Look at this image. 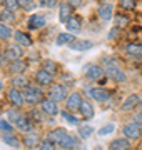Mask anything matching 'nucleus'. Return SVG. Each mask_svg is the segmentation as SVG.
Listing matches in <instances>:
<instances>
[{
    "instance_id": "1",
    "label": "nucleus",
    "mask_w": 142,
    "mask_h": 150,
    "mask_svg": "<svg viewBox=\"0 0 142 150\" xmlns=\"http://www.w3.org/2000/svg\"><path fill=\"white\" fill-rule=\"evenodd\" d=\"M23 92V97H25V103H30V105H37V103H42L44 102V93L40 88L33 85H28Z\"/></svg>"
},
{
    "instance_id": "2",
    "label": "nucleus",
    "mask_w": 142,
    "mask_h": 150,
    "mask_svg": "<svg viewBox=\"0 0 142 150\" xmlns=\"http://www.w3.org/2000/svg\"><path fill=\"white\" fill-rule=\"evenodd\" d=\"M49 98L50 100H54V102H64V100L67 102V98H69V90H67V87L60 85V83L50 85Z\"/></svg>"
},
{
    "instance_id": "3",
    "label": "nucleus",
    "mask_w": 142,
    "mask_h": 150,
    "mask_svg": "<svg viewBox=\"0 0 142 150\" xmlns=\"http://www.w3.org/2000/svg\"><path fill=\"white\" fill-rule=\"evenodd\" d=\"M105 75L109 77L110 80L119 82V83H122V82H126V80H127L126 72H122V70L119 69V65H117V64H110L109 67L105 69Z\"/></svg>"
},
{
    "instance_id": "4",
    "label": "nucleus",
    "mask_w": 142,
    "mask_h": 150,
    "mask_svg": "<svg viewBox=\"0 0 142 150\" xmlns=\"http://www.w3.org/2000/svg\"><path fill=\"white\" fill-rule=\"evenodd\" d=\"M122 134L129 140H137V139H141V135H142V127L136 122L127 123V125H124V129H122Z\"/></svg>"
},
{
    "instance_id": "5",
    "label": "nucleus",
    "mask_w": 142,
    "mask_h": 150,
    "mask_svg": "<svg viewBox=\"0 0 142 150\" xmlns=\"http://www.w3.org/2000/svg\"><path fill=\"white\" fill-rule=\"evenodd\" d=\"M67 110L69 112H77V110H80V107H82V103H84V98L82 95L79 93V92H74V93H70L69 95V98H67Z\"/></svg>"
},
{
    "instance_id": "6",
    "label": "nucleus",
    "mask_w": 142,
    "mask_h": 150,
    "mask_svg": "<svg viewBox=\"0 0 142 150\" xmlns=\"http://www.w3.org/2000/svg\"><path fill=\"white\" fill-rule=\"evenodd\" d=\"M9 100L15 108H22L23 103H25V97H23V92L18 90V88H10L9 92Z\"/></svg>"
},
{
    "instance_id": "7",
    "label": "nucleus",
    "mask_w": 142,
    "mask_h": 150,
    "mask_svg": "<svg viewBox=\"0 0 142 150\" xmlns=\"http://www.w3.org/2000/svg\"><path fill=\"white\" fill-rule=\"evenodd\" d=\"M90 97H92L94 100H97V102L100 103H105V102H109V98H110V93L105 88H100V87H95V88H90Z\"/></svg>"
},
{
    "instance_id": "8",
    "label": "nucleus",
    "mask_w": 142,
    "mask_h": 150,
    "mask_svg": "<svg viewBox=\"0 0 142 150\" xmlns=\"http://www.w3.org/2000/svg\"><path fill=\"white\" fill-rule=\"evenodd\" d=\"M47 25V20H45L44 15H32L28 18V28L30 30H40V28H44Z\"/></svg>"
},
{
    "instance_id": "9",
    "label": "nucleus",
    "mask_w": 142,
    "mask_h": 150,
    "mask_svg": "<svg viewBox=\"0 0 142 150\" xmlns=\"http://www.w3.org/2000/svg\"><path fill=\"white\" fill-rule=\"evenodd\" d=\"M35 80H37L40 85L50 87V85H54V83H52V82H54V75L49 74V72H45V70H38L37 74H35Z\"/></svg>"
},
{
    "instance_id": "10",
    "label": "nucleus",
    "mask_w": 142,
    "mask_h": 150,
    "mask_svg": "<svg viewBox=\"0 0 142 150\" xmlns=\"http://www.w3.org/2000/svg\"><path fill=\"white\" fill-rule=\"evenodd\" d=\"M42 105V110H44L47 115H50V117H55L57 113H59V107H57V102H54V100H50V98H44V102L40 103Z\"/></svg>"
},
{
    "instance_id": "11",
    "label": "nucleus",
    "mask_w": 142,
    "mask_h": 150,
    "mask_svg": "<svg viewBox=\"0 0 142 150\" xmlns=\"http://www.w3.org/2000/svg\"><path fill=\"white\" fill-rule=\"evenodd\" d=\"M105 75V70L102 67H99V65H90L87 69V79L90 80H102Z\"/></svg>"
},
{
    "instance_id": "12",
    "label": "nucleus",
    "mask_w": 142,
    "mask_h": 150,
    "mask_svg": "<svg viewBox=\"0 0 142 150\" xmlns=\"http://www.w3.org/2000/svg\"><path fill=\"white\" fill-rule=\"evenodd\" d=\"M69 47H70L74 52H85V50H89V48L94 47V43L90 42V40H80V38L77 40V38H75Z\"/></svg>"
},
{
    "instance_id": "13",
    "label": "nucleus",
    "mask_w": 142,
    "mask_h": 150,
    "mask_svg": "<svg viewBox=\"0 0 142 150\" xmlns=\"http://www.w3.org/2000/svg\"><path fill=\"white\" fill-rule=\"evenodd\" d=\"M62 150H74L77 147V140L72 137L70 134H65L64 137H62V140H60L59 144H57Z\"/></svg>"
},
{
    "instance_id": "14",
    "label": "nucleus",
    "mask_w": 142,
    "mask_h": 150,
    "mask_svg": "<svg viewBox=\"0 0 142 150\" xmlns=\"http://www.w3.org/2000/svg\"><path fill=\"white\" fill-rule=\"evenodd\" d=\"M65 27H67V30H69V33H79L82 30V20H80L79 17H70V18L67 20Z\"/></svg>"
},
{
    "instance_id": "15",
    "label": "nucleus",
    "mask_w": 142,
    "mask_h": 150,
    "mask_svg": "<svg viewBox=\"0 0 142 150\" xmlns=\"http://www.w3.org/2000/svg\"><path fill=\"white\" fill-rule=\"evenodd\" d=\"M23 144L27 145L28 149H35V147L40 145L42 142H40V137H38L37 132H28V134H25V137H23Z\"/></svg>"
},
{
    "instance_id": "16",
    "label": "nucleus",
    "mask_w": 142,
    "mask_h": 150,
    "mask_svg": "<svg viewBox=\"0 0 142 150\" xmlns=\"http://www.w3.org/2000/svg\"><path fill=\"white\" fill-rule=\"evenodd\" d=\"M5 57L10 60V62L20 60V59H22V48H20V45H10V47L7 48Z\"/></svg>"
},
{
    "instance_id": "17",
    "label": "nucleus",
    "mask_w": 142,
    "mask_h": 150,
    "mask_svg": "<svg viewBox=\"0 0 142 150\" xmlns=\"http://www.w3.org/2000/svg\"><path fill=\"white\" fill-rule=\"evenodd\" d=\"M15 127L20 130V132H25V134L32 132V129H33V125H32V122H30V118H27L25 115H22V117L17 120V122H15Z\"/></svg>"
},
{
    "instance_id": "18",
    "label": "nucleus",
    "mask_w": 142,
    "mask_h": 150,
    "mask_svg": "<svg viewBox=\"0 0 142 150\" xmlns=\"http://www.w3.org/2000/svg\"><path fill=\"white\" fill-rule=\"evenodd\" d=\"M112 12H114V5L112 4H104L99 7V17L104 22H109L112 18Z\"/></svg>"
},
{
    "instance_id": "19",
    "label": "nucleus",
    "mask_w": 142,
    "mask_h": 150,
    "mask_svg": "<svg viewBox=\"0 0 142 150\" xmlns=\"http://www.w3.org/2000/svg\"><path fill=\"white\" fill-rule=\"evenodd\" d=\"M13 38H15L17 45H20V47H30V45H32V40H30V37H28L27 33L20 32V30L13 32Z\"/></svg>"
},
{
    "instance_id": "20",
    "label": "nucleus",
    "mask_w": 142,
    "mask_h": 150,
    "mask_svg": "<svg viewBox=\"0 0 142 150\" xmlns=\"http://www.w3.org/2000/svg\"><path fill=\"white\" fill-rule=\"evenodd\" d=\"M72 17V5L70 4H62L60 5V8H59V18H60V22H65L67 23V20Z\"/></svg>"
},
{
    "instance_id": "21",
    "label": "nucleus",
    "mask_w": 142,
    "mask_h": 150,
    "mask_svg": "<svg viewBox=\"0 0 142 150\" xmlns=\"http://www.w3.org/2000/svg\"><path fill=\"white\" fill-rule=\"evenodd\" d=\"M131 149V140L129 139H117L110 144V150H129Z\"/></svg>"
},
{
    "instance_id": "22",
    "label": "nucleus",
    "mask_w": 142,
    "mask_h": 150,
    "mask_svg": "<svg viewBox=\"0 0 142 150\" xmlns=\"http://www.w3.org/2000/svg\"><path fill=\"white\" fill-rule=\"evenodd\" d=\"M28 85H30V83H28V80L25 79V77H22V75H17V77H13V79H12V88L25 90Z\"/></svg>"
},
{
    "instance_id": "23",
    "label": "nucleus",
    "mask_w": 142,
    "mask_h": 150,
    "mask_svg": "<svg viewBox=\"0 0 142 150\" xmlns=\"http://www.w3.org/2000/svg\"><path fill=\"white\" fill-rule=\"evenodd\" d=\"M137 105H141V97H139V95H131V97L126 100V102H124V105H122V110L129 112V110H132V108H136Z\"/></svg>"
},
{
    "instance_id": "24",
    "label": "nucleus",
    "mask_w": 142,
    "mask_h": 150,
    "mask_svg": "<svg viewBox=\"0 0 142 150\" xmlns=\"http://www.w3.org/2000/svg\"><path fill=\"white\" fill-rule=\"evenodd\" d=\"M126 54L131 57H142V45L139 43H129L126 47Z\"/></svg>"
},
{
    "instance_id": "25",
    "label": "nucleus",
    "mask_w": 142,
    "mask_h": 150,
    "mask_svg": "<svg viewBox=\"0 0 142 150\" xmlns=\"http://www.w3.org/2000/svg\"><path fill=\"white\" fill-rule=\"evenodd\" d=\"M67 132L64 129H55L54 132H50L49 134V137H47V140H49V142H52V144H59L60 140H62V137H64V135H65Z\"/></svg>"
},
{
    "instance_id": "26",
    "label": "nucleus",
    "mask_w": 142,
    "mask_h": 150,
    "mask_svg": "<svg viewBox=\"0 0 142 150\" xmlns=\"http://www.w3.org/2000/svg\"><path fill=\"white\" fill-rule=\"evenodd\" d=\"M79 112L82 113V117L85 118V120H89V118L94 117V107L90 105V102H85V100H84L82 107H80V110H79Z\"/></svg>"
},
{
    "instance_id": "27",
    "label": "nucleus",
    "mask_w": 142,
    "mask_h": 150,
    "mask_svg": "<svg viewBox=\"0 0 142 150\" xmlns=\"http://www.w3.org/2000/svg\"><path fill=\"white\" fill-rule=\"evenodd\" d=\"M2 140H4L7 145L13 147V149H18V147H20V140L17 139L13 134H4V135H2Z\"/></svg>"
},
{
    "instance_id": "28",
    "label": "nucleus",
    "mask_w": 142,
    "mask_h": 150,
    "mask_svg": "<svg viewBox=\"0 0 142 150\" xmlns=\"http://www.w3.org/2000/svg\"><path fill=\"white\" fill-rule=\"evenodd\" d=\"M74 40H75V38H74V35H72V33H60L59 37H57V45H59V47H62V45H70L72 42H74Z\"/></svg>"
},
{
    "instance_id": "29",
    "label": "nucleus",
    "mask_w": 142,
    "mask_h": 150,
    "mask_svg": "<svg viewBox=\"0 0 142 150\" xmlns=\"http://www.w3.org/2000/svg\"><path fill=\"white\" fill-rule=\"evenodd\" d=\"M13 37V32H12V28L5 23H2L0 22V40H10Z\"/></svg>"
},
{
    "instance_id": "30",
    "label": "nucleus",
    "mask_w": 142,
    "mask_h": 150,
    "mask_svg": "<svg viewBox=\"0 0 142 150\" xmlns=\"http://www.w3.org/2000/svg\"><path fill=\"white\" fill-rule=\"evenodd\" d=\"M25 67H27V64H25L22 59L15 60V62H12V65H10V72H13V74H22L23 70H25Z\"/></svg>"
},
{
    "instance_id": "31",
    "label": "nucleus",
    "mask_w": 142,
    "mask_h": 150,
    "mask_svg": "<svg viewBox=\"0 0 142 150\" xmlns=\"http://www.w3.org/2000/svg\"><path fill=\"white\" fill-rule=\"evenodd\" d=\"M62 118H65V120H67L69 123H70V125H77V127L80 125V120L74 117V115H72V113L69 112V110H64V112H62Z\"/></svg>"
},
{
    "instance_id": "32",
    "label": "nucleus",
    "mask_w": 142,
    "mask_h": 150,
    "mask_svg": "<svg viewBox=\"0 0 142 150\" xmlns=\"http://www.w3.org/2000/svg\"><path fill=\"white\" fill-rule=\"evenodd\" d=\"M20 117H22V113L18 112V108H12V110L7 112V120L9 122H17Z\"/></svg>"
},
{
    "instance_id": "33",
    "label": "nucleus",
    "mask_w": 142,
    "mask_h": 150,
    "mask_svg": "<svg viewBox=\"0 0 142 150\" xmlns=\"http://www.w3.org/2000/svg\"><path fill=\"white\" fill-rule=\"evenodd\" d=\"M94 129L90 125H84V127H79V135L82 137V139H89L90 135H92Z\"/></svg>"
},
{
    "instance_id": "34",
    "label": "nucleus",
    "mask_w": 142,
    "mask_h": 150,
    "mask_svg": "<svg viewBox=\"0 0 142 150\" xmlns=\"http://www.w3.org/2000/svg\"><path fill=\"white\" fill-rule=\"evenodd\" d=\"M44 70L54 75L55 72H57V64H55L54 60H45V62H44Z\"/></svg>"
},
{
    "instance_id": "35",
    "label": "nucleus",
    "mask_w": 142,
    "mask_h": 150,
    "mask_svg": "<svg viewBox=\"0 0 142 150\" xmlns=\"http://www.w3.org/2000/svg\"><path fill=\"white\" fill-rule=\"evenodd\" d=\"M0 20H2V23H5V22H13L15 20V15H13V12H10V10H4L0 13Z\"/></svg>"
},
{
    "instance_id": "36",
    "label": "nucleus",
    "mask_w": 142,
    "mask_h": 150,
    "mask_svg": "<svg viewBox=\"0 0 142 150\" xmlns=\"http://www.w3.org/2000/svg\"><path fill=\"white\" fill-rule=\"evenodd\" d=\"M114 130H115V125H114V123H107V125H104L102 129L99 130V135H100V137H104V135H110Z\"/></svg>"
},
{
    "instance_id": "37",
    "label": "nucleus",
    "mask_w": 142,
    "mask_h": 150,
    "mask_svg": "<svg viewBox=\"0 0 142 150\" xmlns=\"http://www.w3.org/2000/svg\"><path fill=\"white\" fill-rule=\"evenodd\" d=\"M0 130L4 134H12L13 132V127H12V123L9 120H0Z\"/></svg>"
},
{
    "instance_id": "38",
    "label": "nucleus",
    "mask_w": 142,
    "mask_h": 150,
    "mask_svg": "<svg viewBox=\"0 0 142 150\" xmlns=\"http://www.w3.org/2000/svg\"><path fill=\"white\" fill-rule=\"evenodd\" d=\"M18 7L23 8V10H32L35 7V2L33 0H18Z\"/></svg>"
},
{
    "instance_id": "39",
    "label": "nucleus",
    "mask_w": 142,
    "mask_h": 150,
    "mask_svg": "<svg viewBox=\"0 0 142 150\" xmlns=\"http://www.w3.org/2000/svg\"><path fill=\"white\" fill-rule=\"evenodd\" d=\"M115 23H117V27L119 28H124L129 25V18H127L126 15H117L115 17Z\"/></svg>"
},
{
    "instance_id": "40",
    "label": "nucleus",
    "mask_w": 142,
    "mask_h": 150,
    "mask_svg": "<svg viewBox=\"0 0 142 150\" xmlns=\"http://www.w3.org/2000/svg\"><path fill=\"white\" fill-rule=\"evenodd\" d=\"M120 7L124 10H134L136 8V0H120Z\"/></svg>"
},
{
    "instance_id": "41",
    "label": "nucleus",
    "mask_w": 142,
    "mask_h": 150,
    "mask_svg": "<svg viewBox=\"0 0 142 150\" xmlns=\"http://www.w3.org/2000/svg\"><path fill=\"white\" fill-rule=\"evenodd\" d=\"M4 5L7 7V10H10V12H15L17 8H20L18 7V0H5Z\"/></svg>"
},
{
    "instance_id": "42",
    "label": "nucleus",
    "mask_w": 142,
    "mask_h": 150,
    "mask_svg": "<svg viewBox=\"0 0 142 150\" xmlns=\"http://www.w3.org/2000/svg\"><path fill=\"white\" fill-rule=\"evenodd\" d=\"M38 150H55V144L45 140V142H42V144L38 145Z\"/></svg>"
},
{
    "instance_id": "43",
    "label": "nucleus",
    "mask_w": 142,
    "mask_h": 150,
    "mask_svg": "<svg viewBox=\"0 0 142 150\" xmlns=\"http://www.w3.org/2000/svg\"><path fill=\"white\" fill-rule=\"evenodd\" d=\"M117 35H119V28L114 27V28L109 32V40H115V37H117Z\"/></svg>"
},
{
    "instance_id": "44",
    "label": "nucleus",
    "mask_w": 142,
    "mask_h": 150,
    "mask_svg": "<svg viewBox=\"0 0 142 150\" xmlns=\"http://www.w3.org/2000/svg\"><path fill=\"white\" fill-rule=\"evenodd\" d=\"M42 2H44L47 7H50V8H52V7H55L57 4H59V0H42Z\"/></svg>"
},
{
    "instance_id": "45",
    "label": "nucleus",
    "mask_w": 142,
    "mask_h": 150,
    "mask_svg": "<svg viewBox=\"0 0 142 150\" xmlns=\"http://www.w3.org/2000/svg\"><path fill=\"white\" fill-rule=\"evenodd\" d=\"M84 0H67V4H70L72 7H80Z\"/></svg>"
},
{
    "instance_id": "46",
    "label": "nucleus",
    "mask_w": 142,
    "mask_h": 150,
    "mask_svg": "<svg viewBox=\"0 0 142 150\" xmlns=\"http://www.w3.org/2000/svg\"><path fill=\"white\" fill-rule=\"evenodd\" d=\"M134 118H136L134 122H136V123H139V125H141V127H142V112H141V113H137V115H136V117H134Z\"/></svg>"
},
{
    "instance_id": "47",
    "label": "nucleus",
    "mask_w": 142,
    "mask_h": 150,
    "mask_svg": "<svg viewBox=\"0 0 142 150\" xmlns=\"http://www.w3.org/2000/svg\"><path fill=\"white\" fill-rule=\"evenodd\" d=\"M30 115H32V117H33V120H40V115H38V113L35 112V110H33V112L30 113Z\"/></svg>"
},
{
    "instance_id": "48",
    "label": "nucleus",
    "mask_w": 142,
    "mask_h": 150,
    "mask_svg": "<svg viewBox=\"0 0 142 150\" xmlns=\"http://www.w3.org/2000/svg\"><path fill=\"white\" fill-rule=\"evenodd\" d=\"M94 150H102V147H95V149H94Z\"/></svg>"
},
{
    "instance_id": "49",
    "label": "nucleus",
    "mask_w": 142,
    "mask_h": 150,
    "mask_svg": "<svg viewBox=\"0 0 142 150\" xmlns=\"http://www.w3.org/2000/svg\"><path fill=\"white\" fill-rule=\"evenodd\" d=\"M2 4H5V0H0V5H2Z\"/></svg>"
},
{
    "instance_id": "50",
    "label": "nucleus",
    "mask_w": 142,
    "mask_h": 150,
    "mask_svg": "<svg viewBox=\"0 0 142 150\" xmlns=\"http://www.w3.org/2000/svg\"><path fill=\"white\" fill-rule=\"evenodd\" d=\"M2 87H4V85H2V83H0V88H2Z\"/></svg>"
},
{
    "instance_id": "51",
    "label": "nucleus",
    "mask_w": 142,
    "mask_h": 150,
    "mask_svg": "<svg viewBox=\"0 0 142 150\" xmlns=\"http://www.w3.org/2000/svg\"><path fill=\"white\" fill-rule=\"evenodd\" d=\"M104 2H107V0H104Z\"/></svg>"
}]
</instances>
